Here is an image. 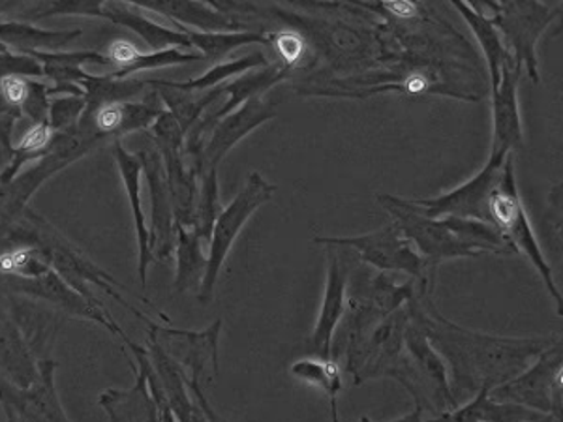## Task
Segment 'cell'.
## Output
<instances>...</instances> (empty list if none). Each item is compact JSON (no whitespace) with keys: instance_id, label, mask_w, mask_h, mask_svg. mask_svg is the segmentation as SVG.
I'll list each match as a JSON object with an SVG mask.
<instances>
[{"instance_id":"obj_1","label":"cell","mask_w":563,"mask_h":422,"mask_svg":"<svg viewBox=\"0 0 563 422\" xmlns=\"http://www.w3.org/2000/svg\"><path fill=\"white\" fill-rule=\"evenodd\" d=\"M415 316L441 357L453 366L454 384H464V389L475 390V381L477 390L496 389L513 372L552 345L551 340H504L477 334L453 326L440 313L417 312Z\"/></svg>"},{"instance_id":"obj_2","label":"cell","mask_w":563,"mask_h":422,"mask_svg":"<svg viewBox=\"0 0 563 422\" xmlns=\"http://www.w3.org/2000/svg\"><path fill=\"white\" fill-rule=\"evenodd\" d=\"M380 203L393 215L396 228L417 248L432 271L441 261L454 258H477L483 252H515L504 235L485 221L457 216L428 218L415 207L414 202L393 195H380Z\"/></svg>"},{"instance_id":"obj_3","label":"cell","mask_w":563,"mask_h":422,"mask_svg":"<svg viewBox=\"0 0 563 422\" xmlns=\"http://www.w3.org/2000/svg\"><path fill=\"white\" fill-rule=\"evenodd\" d=\"M491 210H493L494 228L504 235L507 242L515 248V252L525 253L526 258L531 261V265L536 266L547 292L551 293L552 300L556 305L558 316L563 318V295L558 289L551 265L539 247L536 233L531 229L530 218L526 215L525 203L518 194L513 155H509L505 162L504 173L499 179L498 190L494 194Z\"/></svg>"},{"instance_id":"obj_4","label":"cell","mask_w":563,"mask_h":422,"mask_svg":"<svg viewBox=\"0 0 563 422\" xmlns=\"http://www.w3.org/2000/svg\"><path fill=\"white\" fill-rule=\"evenodd\" d=\"M277 192V186L267 182L261 173L254 171L248 175L245 189L240 190L234 202L222 208L221 215L214 221L213 233L209 239L207 269L200 286V300L207 305L213 299L214 287L222 273V266L226 263L227 255L234 248L243 228L247 226L250 216L258 210L263 203L269 202Z\"/></svg>"},{"instance_id":"obj_5","label":"cell","mask_w":563,"mask_h":422,"mask_svg":"<svg viewBox=\"0 0 563 422\" xmlns=\"http://www.w3.org/2000/svg\"><path fill=\"white\" fill-rule=\"evenodd\" d=\"M314 241L327 247L353 248L364 263L380 271L409 274L412 278L419 280L423 286L435 280L430 274L435 273L432 266L428 265L421 253L414 250V244L401 233L395 224L378 229L374 233L359 237H317Z\"/></svg>"},{"instance_id":"obj_6","label":"cell","mask_w":563,"mask_h":422,"mask_svg":"<svg viewBox=\"0 0 563 422\" xmlns=\"http://www.w3.org/2000/svg\"><path fill=\"white\" fill-rule=\"evenodd\" d=\"M513 152L493 150L485 168L477 175L464 182L459 189L438 195L435 199H419L415 207L428 218L457 216L468 220H480L493 226V199L498 190L499 179L504 173L505 162Z\"/></svg>"},{"instance_id":"obj_7","label":"cell","mask_w":563,"mask_h":422,"mask_svg":"<svg viewBox=\"0 0 563 422\" xmlns=\"http://www.w3.org/2000/svg\"><path fill=\"white\" fill-rule=\"evenodd\" d=\"M274 113H277V105L269 100H263L259 94L248 98L247 102L240 105V110L229 113L214 126L213 136L209 139L203 157L198 162V171L203 173L209 169L218 168V163L243 137L248 136L254 128H258L259 124L274 117Z\"/></svg>"},{"instance_id":"obj_8","label":"cell","mask_w":563,"mask_h":422,"mask_svg":"<svg viewBox=\"0 0 563 422\" xmlns=\"http://www.w3.org/2000/svg\"><path fill=\"white\" fill-rule=\"evenodd\" d=\"M348 295V269L337 255H330L324 300L319 306L316 327L311 337L312 350L317 357L333 358V340L346 313Z\"/></svg>"},{"instance_id":"obj_9","label":"cell","mask_w":563,"mask_h":422,"mask_svg":"<svg viewBox=\"0 0 563 422\" xmlns=\"http://www.w3.org/2000/svg\"><path fill=\"white\" fill-rule=\"evenodd\" d=\"M518 76V66L507 62L502 70L498 87L493 89V150L513 152L522 147V121L517 96Z\"/></svg>"},{"instance_id":"obj_10","label":"cell","mask_w":563,"mask_h":422,"mask_svg":"<svg viewBox=\"0 0 563 422\" xmlns=\"http://www.w3.org/2000/svg\"><path fill=\"white\" fill-rule=\"evenodd\" d=\"M549 413L531 410L528 406L515 402H502L491 397V389L483 387L477 395L462 408L447 411L441 415L443 422H536Z\"/></svg>"},{"instance_id":"obj_11","label":"cell","mask_w":563,"mask_h":422,"mask_svg":"<svg viewBox=\"0 0 563 422\" xmlns=\"http://www.w3.org/2000/svg\"><path fill=\"white\" fill-rule=\"evenodd\" d=\"M285 68H279V66H272L266 72L250 73L245 78L237 79L234 83L226 84L224 91L227 92V102L222 105L221 110L213 111L205 115V118L201 121L200 126L195 128L194 134L190 137V150L195 152L198 145L201 144V139L209 132L214 130V126L221 123L222 118H226L229 113H234L235 107L239 104H245L248 98L258 96L261 92L267 91L271 84L277 83L280 79H284Z\"/></svg>"},{"instance_id":"obj_12","label":"cell","mask_w":563,"mask_h":422,"mask_svg":"<svg viewBox=\"0 0 563 422\" xmlns=\"http://www.w3.org/2000/svg\"><path fill=\"white\" fill-rule=\"evenodd\" d=\"M117 162L121 168V175H123L124 186L128 192L130 205H132V213L136 218L137 239H139V278H142L143 286H147V266L150 263V241L149 231H147V224H145V216H143L142 208V186H139V179H142V162L136 157L128 155L126 150L117 147Z\"/></svg>"},{"instance_id":"obj_13","label":"cell","mask_w":563,"mask_h":422,"mask_svg":"<svg viewBox=\"0 0 563 422\" xmlns=\"http://www.w3.org/2000/svg\"><path fill=\"white\" fill-rule=\"evenodd\" d=\"M201 239L195 229H187L179 226V242H177V280L176 287L179 292H188L192 287L201 286L205 269H207V255L201 252Z\"/></svg>"},{"instance_id":"obj_14","label":"cell","mask_w":563,"mask_h":422,"mask_svg":"<svg viewBox=\"0 0 563 422\" xmlns=\"http://www.w3.org/2000/svg\"><path fill=\"white\" fill-rule=\"evenodd\" d=\"M292 376L303 384L316 387L325 392L330 400H337L338 392L342 390V368L335 358L303 357L297 358L290 366Z\"/></svg>"},{"instance_id":"obj_15","label":"cell","mask_w":563,"mask_h":422,"mask_svg":"<svg viewBox=\"0 0 563 422\" xmlns=\"http://www.w3.org/2000/svg\"><path fill=\"white\" fill-rule=\"evenodd\" d=\"M203 182H201L200 194H198V202H195L194 221H192V229L198 231L201 239H211L213 233L214 221L222 213L221 205V189H218V173L216 169H209L201 173Z\"/></svg>"},{"instance_id":"obj_16","label":"cell","mask_w":563,"mask_h":422,"mask_svg":"<svg viewBox=\"0 0 563 422\" xmlns=\"http://www.w3.org/2000/svg\"><path fill=\"white\" fill-rule=\"evenodd\" d=\"M190 39H192V44L201 47V52L207 55V59H218V57H224V55H227V53L235 49V47L247 46V44H256V42H258V44H267L263 36L252 33L192 34Z\"/></svg>"},{"instance_id":"obj_17","label":"cell","mask_w":563,"mask_h":422,"mask_svg":"<svg viewBox=\"0 0 563 422\" xmlns=\"http://www.w3.org/2000/svg\"><path fill=\"white\" fill-rule=\"evenodd\" d=\"M267 65L266 57L261 53L256 55H248L243 59L234 60V62H224V65L214 66L213 70H209L205 76L194 79V81H188V83L179 84L181 89H216L222 81H226L227 78H232L235 73L247 72L248 68H256V66Z\"/></svg>"},{"instance_id":"obj_18","label":"cell","mask_w":563,"mask_h":422,"mask_svg":"<svg viewBox=\"0 0 563 422\" xmlns=\"http://www.w3.org/2000/svg\"><path fill=\"white\" fill-rule=\"evenodd\" d=\"M124 113L123 107L117 104H108L98 111V128L104 132H115L119 126L123 124Z\"/></svg>"},{"instance_id":"obj_19","label":"cell","mask_w":563,"mask_h":422,"mask_svg":"<svg viewBox=\"0 0 563 422\" xmlns=\"http://www.w3.org/2000/svg\"><path fill=\"white\" fill-rule=\"evenodd\" d=\"M110 57L121 66L136 65L137 59L142 57L137 52L136 46H132L126 39H119L113 42L110 46Z\"/></svg>"},{"instance_id":"obj_20","label":"cell","mask_w":563,"mask_h":422,"mask_svg":"<svg viewBox=\"0 0 563 422\" xmlns=\"http://www.w3.org/2000/svg\"><path fill=\"white\" fill-rule=\"evenodd\" d=\"M49 136H52V132L47 130L46 126L36 124V126H33L31 130L26 132L23 139H21L20 149L26 150V152L40 150L42 147H46V145L49 144Z\"/></svg>"},{"instance_id":"obj_21","label":"cell","mask_w":563,"mask_h":422,"mask_svg":"<svg viewBox=\"0 0 563 422\" xmlns=\"http://www.w3.org/2000/svg\"><path fill=\"white\" fill-rule=\"evenodd\" d=\"M280 55L285 62H295L303 52V39L297 34H282L279 38Z\"/></svg>"},{"instance_id":"obj_22","label":"cell","mask_w":563,"mask_h":422,"mask_svg":"<svg viewBox=\"0 0 563 422\" xmlns=\"http://www.w3.org/2000/svg\"><path fill=\"white\" fill-rule=\"evenodd\" d=\"M0 89H2V94L7 96L8 102H12V104H21L26 98V84L20 78L10 76V78L2 79Z\"/></svg>"},{"instance_id":"obj_23","label":"cell","mask_w":563,"mask_h":422,"mask_svg":"<svg viewBox=\"0 0 563 422\" xmlns=\"http://www.w3.org/2000/svg\"><path fill=\"white\" fill-rule=\"evenodd\" d=\"M385 7L398 18H412L417 12L414 0H387Z\"/></svg>"},{"instance_id":"obj_24","label":"cell","mask_w":563,"mask_h":422,"mask_svg":"<svg viewBox=\"0 0 563 422\" xmlns=\"http://www.w3.org/2000/svg\"><path fill=\"white\" fill-rule=\"evenodd\" d=\"M385 422H438V419H432V421H425L423 419V406L421 403H415V410L408 415L401 417V419H395V421H385Z\"/></svg>"},{"instance_id":"obj_25","label":"cell","mask_w":563,"mask_h":422,"mask_svg":"<svg viewBox=\"0 0 563 422\" xmlns=\"http://www.w3.org/2000/svg\"><path fill=\"white\" fill-rule=\"evenodd\" d=\"M162 422H176V419L171 415V410H168V408L164 410Z\"/></svg>"},{"instance_id":"obj_26","label":"cell","mask_w":563,"mask_h":422,"mask_svg":"<svg viewBox=\"0 0 563 422\" xmlns=\"http://www.w3.org/2000/svg\"><path fill=\"white\" fill-rule=\"evenodd\" d=\"M536 422H558V421H556V419H554V417L547 415V417H543V419H541V421H536Z\"/></svg>"},{"instance_id":"obj_27","label":"cell","mask_w":563,"mask_h":422,"mask_svg":"<svg viewBox=\"0 0 563 422\" xmlns=\"http://www.w3.org/2000/svg\"><path fill=\"white\" fill-rule=\"evenodd\" d=\"M361 422H370L369 419H367V417H363V419H361Z\"/></svg>"}]
</instances>
